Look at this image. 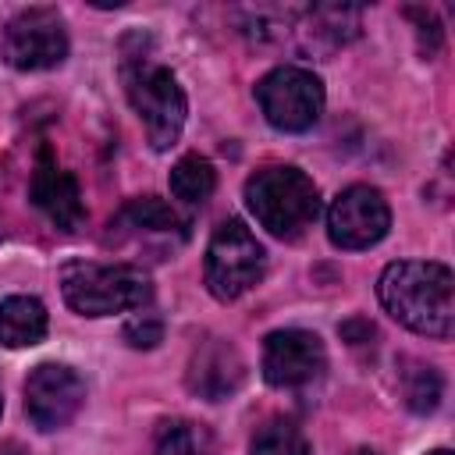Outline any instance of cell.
<instances>
[{
	"label": "cell",
	"mask_w": 455,
	"mask_h": 455,
	"mask_svg": "<svg viewBox=\"0 0 455 455\" xmlns=\"http://www.w3.org/2000/svg\"><path fill=\"white\" fill-rule=\"evenodd\" d=\"M153 455H196V434H192V427L181 423V419L164 423L160 434H156Z\"/></svg>",
	"instance_id": "obj_18"
},
{
	"label": "cell",
	"mask_w": 455,
	"mask_h": 455,
	"mask_svg": "<svg viewBox=\"0 0 455 455\" xmlns=\"http://www.w3.org/2000/svg\"><path fill=\"white\" fill-rule=\"evenodd\" d=\"M405 18H412V21H416L419 50H423L427 57H434V53L441 50V25H437L434 11H427V7H405Z\"/></svg>",
	"instance_id": "obj_20"
},
{
	"label": "cell",
	"mask_w": 455,
	"mask_h": 455,
	"mask_svg": "<svg viewBox=\"0 0 455 455\" xmlns=\"http://www.w3.org/2000/svg\"><path fill=\"white\" fill-rule=\"evenodd\" d=\"M64 302L82 316H110L142 309L153 295L149 277L128 263H68L60 270Z\"/></svg>",
	"instance_id": "obj_4"
},
{
	"label": "cell",
	"mask_w": 455,
	"mask_h": 455,
	"mask_svg": "<svg viewBox=\"0 0 455 455\" xmlns=\"http://www.w3.org/2000/svg\"><path fill=\"white\" fill-rule=\"evenodd\" d=\"M380 306L409 331L427 338H451L455 327V277L434 259H398L377 281Z\"/></svg>",
	"instance_id": "obj_1"
},
{
	"label": "cell",
	"mask_w": 455,
	"mask_h": 455,
	"mask_svg": "<svg viewBox=\"0 0 455 455\" xmlns=\"http://www.w3.org/2000/svg\"><path fill=\"white\" fill-rule=\"evenodd\" d=\"M28 199L60 231H75L85 220V206H82V192H78L75 174L71 171H60L46 146L36 156V171H32V181H28Z\"/></svg>",
	"instance_id": "obj_11"
},
{
	"label": "cell",
	"mask_w": 455,
	"mask_h": 455,
	"mask_svg": "<svg viewBox=\"0 0 455 455\" xmlns=\"http://www.w3.org/2000/svg\"><path fill=\"white\" fill-rule=\"evenodd\" d=\"M338 331H341V338H345V341H352V345H363V341H370V338L377 334V331H373V323H370V320H363V316L345 320Z\"/></svg>",
	"instance_id": "obj_21"
},
{
	"label": "cell",
	"mask_w": 455,
	"mask_h": 455,
	"mask_svg": "<svg viewBox=\"0 0 455 455\" xmlns=\"http://www.w3.org/2000/svg\"><path fill=\"white\" fill-rule=\"evenodd\" d=\"M124 341L132 348H156L164 341V323L153 313H139L135 320L124 323Z\"/></svg>",
	"instance_id": "obj_19"
},
{
	"label": "cell",
	"mask_w": 455,
	"mask_h": 455,
	"mask_svg": "<svg viewBox=\"0 0 455 455\" xmlns=\"http://www.w3.org/2000/svg\"><path fill=\"white\" fill-rule=\"evenodd\" d=\"M430 455H451V451H448V448H437V451H430Z\"/></svg>",
	"instance_id": "obj_24"
},
{
	"label": "cell",
	"mask_w": 455,
	"mask_h": 455,
	"mask_svg": "<svg viewBox=\"0 0 455 455\" xmlns=\"http://www.w3.org/2000/svg\"><path fill=\"white\" fill-rule=\"evenodd\" d=\"M323 366H327V352L313 331L284 327L267 334L263 341V377L274 387H302L316 380Z\"/></svg>",
	"instance_id": "obj_10"
},
{
	"label": "cell",
	"mask_w": 455,
	"mask_h": 455,
	"mask_svg": "<svg viewBox=\"0 0 455 455\" xmlns=\"http://www.w3.org/2000/svg\"><path fill=\"white\" fill-rule=\"evenodd\" d=\"M263 263H267V252L256 242V235L238 217L224 220L213 231L210 245H206V267H203V274H206L210 295L220 299V302H231V299L245 295L252 284H259Z\"/></svg>",
	"instance_id": "obj_5"
},
{
	"label": "cell",
	"mask_w": 455,
	"mask_h": 455,
	"mask_svg": "<svg viewBox=\"0 0 455 455\" xmlns=\"http://www.w3.org/2000/svg\"><path fill=\"white\" fill-rule=\"evenodd\" d=\"M245 206L274 238H299L320 213V192L306 171L270 164L245 181Z\"/></svg>",
	"instance_id": "obj_3"
},
{
	"label": "cell",
	"mask_w": 455,
	"mask_h": 455,
	"mask_svg": "<svg viewBox=\"0 0 455 455\" xmlns=\"http://www.w3.org/2000/svg\"><path fill=\"white\" fill-rule=\"evenodd\" d=\"M391 228L387 199L370 185H348L327 210V238L338 249H370Z\"/></svg>",
	"instance_id": "obj_8"
},
{
	"label": "cell",
	"mask_w": 455,
	"mask_h": 455,
	"mask_svg": "<svg viewBox=\"0 0 455 455\" xmlns=\"http://www.w3.org/2000/svg\"><path fill=\"white\" fill-rule=\"evenodd\" d=\"M0 455H28V451H25L21 444H14V441H4V444H0Z\"/></svg>",
	"instance_id": "obj_22"
},
{
	"label": "cell",
	"mask_w": 455,
	"mask_h": 455,
	"mask_svg": "<svg viewBox=\"0 0 455 455\" xmlns=\"http://www.w3.org/2000/svg\"><path fill=\"white\" fill-rule=\"evenodd\" d=\"M121 78H124V92L128 103L135 107L153 149H171L185 128V114H188V100L174 78L171 68L156 64L149 53H132L128 46L121 50Z\"/></svg>",
	"instance_id": "obj_2"
},
{
	"label": "cell",
	"mask_w": 455,
	"mask_h": 455,
	"mask_svg": "<svg viewBox=\"0 0 455 455\" xmlns=\"http://www.w3.org/2000/svg\"><path fill=\"white\" fill-rule=\"evenodd\" d=\"M256 103L277 132H306L323 114V82L295 64H281L256 82Z\"/></svg>",
	"instance_id": "obj_6"
},
{
	"label": "cell",
	"mask_w": 455,
	"mask_h": 455,
	"mask_svg": "<svg viewBox=\"0 0 455 455\" xmlns=\"http://www.w3.org/2000/svg\"><path fill=\"white\" fill-rule=\"evenodd\" d=\"M242 373H245L242 355H238L228 341L210 338V341H206L203 348H196V355H192L188 387H192L196 395L210 398V402H220V398H228V395L242 384Z\"/></svg>",
	"instance_id": "obj_12"
},
{
	"label": "cell",
	"mask_w": 455,
	"mask_h": 455,
	"mask_svg": "<svg viewBox=\"0 0 455 455\" xmlns=\"http://www.w3.org/2000/svg\"><path fill=\"white\" fill-rule=\"evenodd\" d=\"M46 306L32 295H11L0 302V345L32 348L46 338Z\"/></svg>",
	"instance_id": "obj_13"
},
{
	"label": "cell",
	"mask_w": 455,
	"mask_h": 455,
	"mask_svg": "<svg viewBox=\"0 0 455 455\" xmlns=\"http://www.w3.org/2000/svg\"><path fill=\"white\" fill-rule=\"evenodd\" d=\"M121 220H128V224L139 228V231H178V228H185V220L178 217V210L167 206V203L156 199V196L132 199V203L121 210Z\"/></svg>",
	"instance_id": "obj_17"
},
{
	"label": "cell",
	"mask_w": 455,
	"mask_h": 455,
	"mask_svg": "<svg viewBox=\"0 0 455 455\" xmlns=\"http://www.w3.org/2000/svg\"><path fill=\"white\" fill-rule=\"evenodd\" d=\"M0 409H4V398H0Z\"/></svg>",
	"instance_id": "obj_25"
},
{
	"label": "cell",
	"mask_w": 455,
	"mask_h": 455,
	"mask_svg": "<svg viewBox=\"0 0 455 455\" xmlns=\"http://www.w3.org/2000/svg\"><path fill=\"white\" fill-rule=\"evenodd\" d=\"M402 395L412 412H434L441 402V373L427 363H409L402 373Z\"/></svg>",
	"instance_id": "obj_16"
},
{
	"label": "cell",
	"mask_w": 455,
	"mask_h": 455,
	"mask_svg": "<svg viewBox=\"0 0 455 455\" xmlns=\"http://www.w3.org/2000/svg\"><path fill=\"white\" fill-rule=\"evenodd\" d=\"M213 188H217V171H213V164L206 156L188 153V156H181L171 167V192H174V199L196 206V203H206L213 196Z\"/></svg>",
	"instance_id": "obj_14"
},
{
	"label": "cell",
	"mask_w": 455,
	"mask_h": 455,
	"mask_svg": "<svg viewBox=\"0 0 455 455\" xmlns=\"http://www.w3.org/2000/svg\"><path fill=\"white\" fill-rule=\"evenodd\" d=\"M249 455H309V444L302 437V430L288 419H270L256 430Z\"/></svg>",
	"instance_id": "obj_15"
},
{
	"label": "cell",
	"mask_w": 455,
	"mask_h": 455,
	"mask_svg": "<svg viewBox=\"0 0 455 455\" xmlns=\"http://www.w3.org/2000/svg\"><path fill=\"white\" fill-rule=\"evenodd\" d=\"M4 57L18 71H46L68 57L64 18L53 7H28L4 28Z\"/></svg>",
	"instance_id": "obj_7"
},
{
	"label": "cell",
	"mask_w": 455,
	"mask_h": 455,
	"mask_svg": "<svg viewBox=\"0 0 455 455\" xmlns=\"http://www.w3.org/2000/svg\"><path fill=\"white\" fill-rule=\"evenodd\" d=\"M85 402L82 377L64 363H43L25 380V412L39 430L68 427Z\"/></svg>",
	"instance_id": "obj_9"
},
{
	"label": "cell",
	"mask_w": 455,
	"mask_h": 455,
	"mask_svg": "<svg viewBox=\"0 0 455 455\" xmlns=\"http://www.w3.org/2000/svg\"><path fill=\"white\" fill-rule=\"evenodd\" d=\"M355 455H380V451H370V448H359Z\"/></svg>",
	"instance_id": "obj_23"
}]
</instances>
